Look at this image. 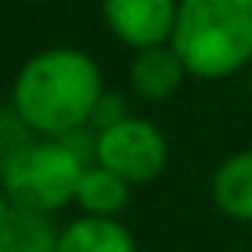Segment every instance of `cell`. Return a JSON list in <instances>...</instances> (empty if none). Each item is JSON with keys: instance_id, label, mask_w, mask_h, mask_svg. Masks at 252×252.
I'll use <instances>...</instances> for the list:
<instances>
[{"instance_id": "6da1fadb", "label": "cell", "mask_w": 252, "mask_h": 252, "mask_svg": "<svg viewBox=\"0 0 252 252\" xmlns=\"http://www.w3.org/2000/svg\"><path fill=\"white\" fill-rule=\"evenodd\" d=\"M107 83L100 63L76 45H52L21 63L11 80V107L42 138H63L94 121Z\"/></svg>"}, {"instance_id": "7a4b0ae2", "label": "cell", "mask_w": 252, "mask_h": 252, "mask_svg": "<svg viewBox=\"0 0 252 252\" xmlns=\"http://www.w3.org/2000/svg\"><path fill=\"white\" fill-rule=\"evenodd\" d=\"M173 49L193 80H228L252 63V0H180Z\"/></svg>"}, {"instance_id": "3957f363", "label": "cell", "mask_w": 252, "mask_h": 252, "mask_svg": "<svg viewBox=\"0 0 252 252\" xmlns=\"http://www.w3.org/2000/svg\"><path fill=\"white\" fill-rule=\"evenodd\" d=\"M90 162H83L63 138H35L4 173L0 187L18 207H32L42 214H56L76 200L80 176Z\"/></svg>"}, {"instance_id": "277c9868", "label": "cell", "mask_w": 252, "mask_h": 252, "mask_svg": "<svg viewBox=\"0 0 252 252\" xmlns=\"http://www.w3.org/2000/svg\"><path fill=\"white\" fill-rule=\"evenodd\" d=\"M94 162L125 176L131 187H142V183H152L156 176H162V169L169 162V142L156 121L128 114L125 121L97 131Z\"/></svg>"}, {"instance_id": "5b68a950", "label": "cell", "mask_w": 252, "mask_h": 252, "mask_svg": "<svg viewBox=\"0 0 252 252\" xmlns=\"http://www.w3.org/2000/svg\"><path fill=\"white\" fill-rule=\"evenodd\" d=\"M180 0H100L107 32L131 52L169 45L176 32Z\"/></svg>"}, {"instance_id": "8992f818", "label": "cell", "mask_w": 252, "mask_h": 252, "mask_svg": "<svg viewBox=\"0 0 252 252\" xmlns=\"http://www.w3.org/2000/svg\"><path fill=\"white\" fill-rule=\"evenodd\" d=\"M190 80L187 63L180 59V52L169 45H152V49H138L128 63V83L131 90L149 100V104H162L169 100L183 83Z\"/></svg>"}, {"instance_id": "52a82bcc", "label": "cell", "mask_w": 252, "mask_h": 252, "mask_svg": "<svg viewBox=\"0 0 252 252\" xmlns=\"http://www.w3.org/2000/svg\"><path fill=\"white\" fill-rule=\"evenodd\" d=\"M211 200L224 218L238 224H252V149L231 152L214 166Z\"/></svg>"}, {"instance_id": "ba28073f", "label": "cell", "mask_w": 252, "mask_h": 252, "mask_svg": "<svg viewBox=\"0 0 252 252\" xmlns=\"http://www.w3.org/2000/svg\"><path fill=\"white\" fill-rule=\"evenodd\" d=\"M59 252H138V242L121 218L76 214L59 231Z\"/></svg>"}, {"instance_id": "9c48e42d", "label": "cell", "mask_w": 252, "mask_h": 252, "mask_svg": "<svg viewBox=\"0 0 252 252\" xmlns=\"http://www.w3.org/2000/svg\"><path fill=\"white\" fill-rule=\"evenodd\" d=\"M63 224L32 207H11L0 221V252H59Z\"/></svg>"}, {"instance_id": "30bf717a", "label": "cell", "mask_w": 252, "mask_h": 252, "mask_svg": "<svg viewBox=\"0 0 252 252\" xmlns=\"http://www.w3.org/2000/svg\"><path fill=\"white\" fill-rule=\"evenodd\" d=\"M80 214H97V218H121L125 207L131 204V183L118 173H111L100 162H90L80 176L76 200Z\"/></svg>"}, {"instance_id": "8fae6325", "label": "cell", "mask_w": 252, "mask_h": 252, "mask_svg": "<svg viewBox=\"0 0 252 252\" xmlns=\"http://www.w3.org/2000/svg\"><path fill=\"white\" fill-rule=\"evenodd\" d=\"M35 138H38V135H35L32 125L11 107V100L0 104V173H4Z\"/></svg>"}, {"instance_id": "7c38bea8", "label": "cell", "mask_w": 252, "mask_h": 252, "mask_svg": "<svg viewBox=\"0 0 252 252\" xmlns=\"http://www.w3.org/2000/svg\"><path fill=\"white\" fill-rule=\"evenodd\" d=\"M131 111H128V104H125V97L121 94H114V90H104V97H100V104H97V111H94V128L100 131V128H111V125H118V121H125Z\"/></svg>"}, {"instance_id": "4fadbf2b", "label": "cell", "mask_w": 252, "mask_h": 252, "mask_svg": "<svg viewBox=\"0 0 252 252\" xmlns=\"http://www.w3.org/2000/svg\"><path fill=\"white\" fill-rule=\"evenodd\" d=\"M11 207H14V200L7 197V190H4V187H0V221L7 218V211H11Z\"/></svg>"}]
</instances>
